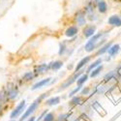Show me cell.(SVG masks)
Returning <instances> with one entry per match:
<instances>
[{
    "label": "cell",
    "instance_id": "6da1fadb",
    "mask_svg": "<svg viewBox=\"0 0 121 121\" xmlns=\"http://www.w3.org/2000/svg\"><path fill=\"white\" fill-rule=\"evenodd\" d=\"M9 101H15L19 95V87L13 82H8L6 85L3 87Z\"/></svg>",
    "mask_w": 121,
    "mask_h": 121
},
{
    "label": "cell",
    "instance_id": "7a4b0ae2",
    "mask_svg": "<svg viewBox=\"0 0 121 121\" xmlns=\"http://www.w3.org/2000/svg\"><path fill=\"white\" fill-rule=\"evenodd\" d=\"M103 35H104L103 32H99V33L93 35L91 38H90L89 41H87V43H86L85 46H84L85 52H92L94 49H96L98 47H100L101 44H103L104 42H102V43L100 42V41H101L100 39L103 38Z\"/></svg>",
    "mask_w": 121,
    "mask_h": 121
},
{
    "label": "cell",
    "instance_id": "3957f363",
    "mask_svg": "<svg viewBox=\"0 0 121 121\" xmlns=\"http://www.w3.org/2000/svg\"><path fill=\"white\" fill-rule=\"evenodd\" d=\"M83 74V71L82 70H80L78 72H75L71 77H69L67 79H65L64 82L59 85V88H58V91H61V90H64V89H67L68 87H70L73 83L77 82L78 78Z\"/></svg>",
    "mask_w": 121,
    "mask_h": 121
},
{
    "label": "cell",
    "instance_id": "277c9868",
    "mask_svg": "<svg viewBox=\"0 0 121 121\" xmlns=\"http://www.w3.org/2000/svg\"><path fill=\"white\" fill-rule=\"evenodd\" d=\"M25 109H26V101L23 99L11 112V113H10V118L13 119V120H17L19 116L22 115V113L25 112Z\"/></svg>",
    "mask_w": 121,
    "mask_h": 121
},
{
    "label": "cell",
    "instance_id": "5b68a950",
    "mask_svg": "<svg viewBox=\"0 0 121 121\" xmlns=\"http://www.w3.org/2000/svg\"><path fill=\"white\" fill-rule=\"evenodd\" d=\"M39 107H40V104L35 100L34 102L31 103V105H30L28 108H26L25 112L22 113V115L21 116V118H19L18 121H25L27 118H29L30 116H32V114L39 108Z\"/></svg>",
    "mask_w": 121,
    "mask_h": 121
},
{
    "label": "cell",
    "instance_id": "8992f818",
    "mask_svg": "<svg viewBox=\"0 0 121 121\" xmlns=\"http://www.w3.org/2000/svg\"><path fill=\"white\" fill-rule=\"evenodd\" d=\"M74 21L78 26H84L86 24V13L84 10H78L74 16Z\"/></svg>",
    "mask_w": 121,
    "mask_h": 121
},
{
    "label": "cell",
    "instance_id": "52a82bcc",
    "mask_svg": "<svg viewBox=\"0 0 121 121\" xmlns=\"http://www.w3.org/2000/svg\"><path fill=\"white\" fill-rule=\"evenodd\" d=\"M49 71V67H48V63H42V64H38L34 67L33 69V73L35 75V77H39L41 75H44L46 73H48Z\"/></svg>",
    "mask_w": 121,
    "mask_h": 121
},
{
    "label": "cell",
    "instance_id": "ba28073f",
    "mask_svg": "<svg viewBox=\"0 0 121 121\" xmlns=\"http://www.w3.org/2000/svg\"><path fill=\"white\" fill-rule=\"evenodd\" d=\"M52 78H50V77H48L46 78H43V79H40L39 82H37L36 83H34L31 87V91H35V90L37 89H40V88H43L47 85H48L50 82H52Z\"/></svg>",
    "mask_w": 121,
    "mask_h": 121
},
{
    "label": "cell",
    "instance_id": "9c48e42d",
    "mask_svg": "<svg viewBox=\"0 0 121 121\" xmlns=\"http://www.w3.org/2000/svg\"><path fill=\"white\" fill-rule=\"evenodd\" d=\"M96 25L94 24H89V25H85L82 29V34L85 38H91L93 35H95L96 32Z\"/></svg>",
    "mask_w": 121,
    "mask_h": 121
},
{
    "label": "cell",
    "instance_id": "30bf717a",
    "mask_svg": "<svg viewBox=\"0 0 121 121\" xmlns=\"http://www.w3.org/2000/svg\"><path fill=\"white\" fill-rule=\"evenodd\" d=\"M91 58H92L91 55H88V56H85V57L80 59L79 61L78 62V64L76 65V67H75V72H78V71H80V70H82L83 67L90 62Z\"/></svg>",
    "mask_w": 121,
    "mask_h": 121
},
{
    "label": "cell",
    "instance_id": "8fae6325",
    "mask_svg": "<svg viewBox=\"0 0 121 121\" xmlns=\"http://www.w3.org/2000/svg\"><path fill=\"white\" fill-rule=\"evenodd\" d=\"M63 65H64V62L62 61V60H54V61H50L48 63L49 71L57 72L63 67Z\"/></svg>",
    "mask_w": 121,
    "mask_h": 121
},
{
    "label": "cell",
    "instance_id": "7c38bea8",
    "mask_svg": "<svg viewBox=\"0 0 121 121\" xmlns=\"http://www.w3.org/2000/svg\"><path fill=\"white\" fill-rule=\"evenodd\" d=\"M61 103V97L60 96H52V97H49L48 99H47L45 101V105L47 107H54L57 106Z\"/></svg>",
    "mask_w": 121,
    "mask_h": 121
},
{
    "label": "cell",
    "instance_id": "4fadbf2b",
    "mask_svg": "<svg viewBox=\"0 0 121 121\" xmlns=\"http://www.w3.org/2000/svg\"><path fill=\"white\" fill-rule=\"evenodd\" d=\"M78 33V27L77 25H71L65 30V36L68 38H74Z\"/></svg>",
    "mask_w": 121,
    "mask_h": 121
},
{
    "label": "cell",
    "instance_id": "5bb4252c",
    "mask_svg": "<svg viewBox=\"0 0 121 121\" xmlns=\"http://www.w3.org/2000/svg\"><path fill=\"white\" fill-rule=\"evenodd\" d=\"M108 23L109 25H112V26H116L119 27L121 26V17L117 15H113L112 17H109L108 19Z\"/></svg>",
    "mask_w": 121,
    "mask_h": 121
},
{
    "label": "cell",
    "instance_id": "9a60e30c",
    "mask_svg": "<svg viewBox=\"0 0 121 121\" xmlns=\"http://www.w3.org/2000/svg\"><path fill=\"white\" fill-rule=\"evenodd\" d=\"M82 96H74L71 98V100L69 101V106H71V107H77V106H79V105H82Z\"/></svg>",
    "mask_w": 121,
    "mask_h": 121
},
{
    "label": "cell",
    "instance_id": "2e32d148",
    "mask_svg": "<svg viewBox=\"0 0 121 121\" xmlns=\"http://www.w3.org/2000/svg\"><path fill=\"white\" fill-rule=\"evenodd\" d=\"M112 42H108V43H106L104 46H102L98 50H97V52H96V56H100V55H103L104 53H106V52H108V48L112 47Z\"/></svg>",
    "mask_w": 121,
    "mask_h": 121
},
{
    "label": "cell",
    "instance_id": "e0dca14e",
    "mask_svg": "<svg viewBox=\"0 0 121 121\" xmlns=\"http://www.w3.org/2000/svg\"><path fill=\"white\" fill-rule=\"evenodd\" d=\"M35 78L36 77H35L33 71H28L23 74V76L22 77V80L23 82H32Z\"/></svg>",
    "mask_w": 121,
    "mask_h": 121
},
{
    "label": "cell",
    "instance_id": "ac0fdd59",
    "mask_svg": "<svg viewBox=\"0 0 121 121\" xmlns=\"http://www.w3.org/2000/svg\"><path fill=\"white\" fill-rule=\"evenodd\" d=\"M95 2L94 1H88L86 4H85V7H84V12L86 13V15L88 14H92L94 13V10H95Z\"/></svg>",
    "mask_w": 121,
    "mask_h": 121
},
{
    "label": "cell",
    "instance_id": "d6986e66",
    "mask_svg": "<svg viewBox=\"0 0 121 121\" xmlns=\"http://www.w3.org/2000/svg\"><path fill=\"white\" fill-rule=\"evenodd\" d=\"M96 6H97V9H98V12L100 14H106L107 13V11H108V4H107V2L105 1V0L99 2L98 4H96Z\"/></svg>",
    "mask_w": 121,
    "mask_h": 121
},
{
    "label": "cell",
    "instance_id": "ffe728a7",
    "mask_svg": "<svg viewBox=\"0 0 121 121\" xmlns=\"http://www.w3.org/2000/svg\"><path fill=\"white\" fill-rule=\"evenodd\" d=\"M102 62H103V59H102V58H98L97 60H95V61H94L92 64H90V65L87 67V69H86V74H89L90 72L92 71V70H94L95 68H97L98 66H100L101 64H102Z\"/></svg>",
    "mask_w": 121,
    "mask_h": 121
},
{
    "label": "cell",
    "instance_id": "44dd1931",
    "mask_svg": "<svg viewBox=\"0 0 121 121\" xmlns=\"http://www.w3.org/2000/svg\"><path fill=\"white\" fill-rule=\"evenodd\" d=\"M67 50H68V47H67V43L65 41L59 44V48H58V55L59 56L65 55L67 53Z\"/></svg>",
    "mask_w": 121,
    "mask_h": 121
},
{
    "label": "cell",
    "instance_id": "7402d4cb",
    "mask_svg": "<svg viewBox=\"0 0 121 121\" xmlns=\"http://www.w3.org/2000/svg\"><path fill=\"white\" fill-rule=\"evenodd\" d=\"M120 49V46L118 44H115V45H112V47H110L108 50V53L109 56H114L117 54V52H119Z\"/></svg>",
    "mask_w": 121,
    "mask_h": 121
},
{
    "label": "cell",
    "instance_id": "603a6c76",
    "mask_svg": "<svg viewBox=\"0 0 121 121\" xmlns=\"http://www.w3.org/2000/svg\"><path fill=\"white\" fill-rule=\"evenodd\" d=\"M9 102H10V101H9V99H8L5 91H4L3 88H2L1 90H0V104L3 105V106H6L7 104H9Z\"/></svg>",
    "mask_w": 121,
    "mask_h": 121
},
{
    "label": "cell",
    "instance_id": "cb8c5ba5",
    "mask_svg": "<svg viewBox=\"0 0 121 121\" xmlns=\"http://www.w3.org/2000/svg\"><path fill=\"white\" fill-rule=\"evenodd\" d=\"M103 68H104V66H103L102 64H101L100 66H98L97 68H95L94 70H92V71L89 73V74H90V75H89V76H90V78H94L98 77V76H99V74L101 73V71H102V70H103Z\"/></svg>",
    "mask_w": 121,
    "mask_h": 121
},
{
    "label": "cell",
    "instance_id": "d4e9b609",
    "mask_svg": "<svg viewBox=\"0 0 121 121\" xmlns=\"http://www.w3.org/2000/svg\"><path fill=\"white\" fill-rule=\"evenodd\" d=\"M87 79H88V75L85 73V74H82V76H80L78 80H77V84L78 86H83V84L87 82Z\"/></svg>",
    "mask_w": 121,
    "mask_h": 121
},
{
    "label": "cell",
    "instance_id": "484cf974",
    "mask_svg": "<svg viewBox=\"0 0 121 121\" xmlns=\"http://www.w3.org/2000/svg\"><path fill=\"white\" fill-rule=\"evenodd\" d=\"M42 121H56V115L53 112H48Z\"/></svg>",
    "mask_w": 121,
    "mask_h": 121
},
{
    "label": "cell",
    "instance_id": "4316f807",
    "mask_svg": "<svg viewBox=\"0 0 121 121\" xmlns=\"http://www.w3.org/2000/svg\"><path fill=\"white\" fill-rule=\"evenodd\" d=\"M116 78V71H110V72H108V74L105 75V77H104V82H108V80L112 79V78Z\"/></svg>",
    "mask_w": 121,
    "mask_h": 121
},
{
    "label": "cell",
    "instance_id": "83f0119b",
    "mask_svg": "<svg viewBox=\"0 0 121 121\" xmlns=\"http://www.w3.org/2000/svg\"><path fill=\"white\" fill-rule=\"evenodd\" d=\"M48 95H49V92H46V93H43V94H41L40 95L37 99H36V101L39 103V104H41L42 102H45V101L47 100V98L48 97Z\"/></svg>",
    "mask_w": 121,
    "mask_h": 121
},
{
    "label": "cell",
    "instance_id": "f1b7e54d",
    "mask_svg": "<svg viewBox=\"0 0 121 121\" xmlns=\"http://www.w3.org/2000/svg\"><path fill=\"white\" fill-rule=\"evenodd\" d=\"M82 86H77L76 88H74L72 91L68 94V97H69V98H72V97L76 96V95L80 91V90H82Z\"/></svg>",
    "mask_w": 121,
    "mask_h": 121
},
{
    "label": "cell",
    "instance_id": "f546056e",
    "mask_svg": "<svg viewBox=\"0 0 121 121\" xmlns=\"http://www.w3.org/2000/svg\"><path fill=\"white\" fill-rule=\"evenodd\" d=\"M80 94L82 95H88L89 93H90V88L89 87H87V86H85V87H82V90H80Z\"/></svg>",
    "mask_w": 121,
    "mask_h": 121
},
{
    "label": "cell",
    "instance_id": "4dcf8cb0",
    "mask_svg": "<svg viewBox=\"0 0 121 121\" xmlns=\"http://www.w3.org/2000/svg\"><path fill=\"white\" fill-rule=\"evenodd\" d=\"M48 112V109L47 108V109H44V112L40 114V116H38V118H36V121H42L43 120V118L45 117V115L47 114Z\"/></svg>",
    "mask_w": 121,
    "mask_h": 121
},
{
    "label": "cell",
    "instance_id": "1f68e13d",
    "mask_svg": "<svg viewBox=\"0 0 121 121\" xmlns=\"http://www.w3.org/2000/svg\"><path fill=\"white\" fill-rule=\"evenodd\" d=\"M86 17H88V19H89L90 22H93V21H96V19H97V16H96L94 13L88 14V15H86Z\"/></svg>",
    "mask_w": 121,
    "mask_h": 121
},
{
    "label": "cell",
    "instance_id": "d6a6232c",
    "mask_svg": "<svg viewBox=\"0 0 121 121\" xmlns=\"http://www.w3.org/2000/svg\"><path fill=\"white\" fill-rule=\"evenodd\" d=\"M4 112H5V107L0 104V116H2Z\"/></svg>",
    "mask_w": 121,
    "mask_h": 121
},
{
    "label": "cell",
    "instance_id": "836d02e7",
    "mask_svg": "<svg viewBox=\"0 0 121 121\" xmlns=\"http://www.w3.org/2000/svg\"><path fill=\"white\" fill-rule=\"evenodd\" d=\"M25 121H36V117L34 115H32V116H30L29 118H27Z\"/></svg>",
    "mask_w": 121,
    "mask_h": 121
},
{
    "label": "cell",
    "instance_id": "e575fe53",
    "mask_svg": "<svg viewBox=\"0 0 121 121\" xmlns=\"http://www.w3.org/2000/svg\"><path fill=\"white\" fill-rule=\"evenodd\" d=\"M101 1H103V0H94L95 4H98V3H99V2H101Z\"/></svg>",
    "mask_w": 121,
    "mask_h": 121
},
{
    "label": "cell",
    "instance_id": "d590c367",
    "mask_svg": "<svg viewBox=\"0 0 121 121\" xmlns=\"http://www.w3.org/2000/svg\"><path fill=\"white\" fill-rule=\"evenodd\" d=\"M10 121H17V120H13V119H11V120H10Z\"/></svg>",
    "mask_w": 121,
    "mask_h": 121
}]
</instances>
